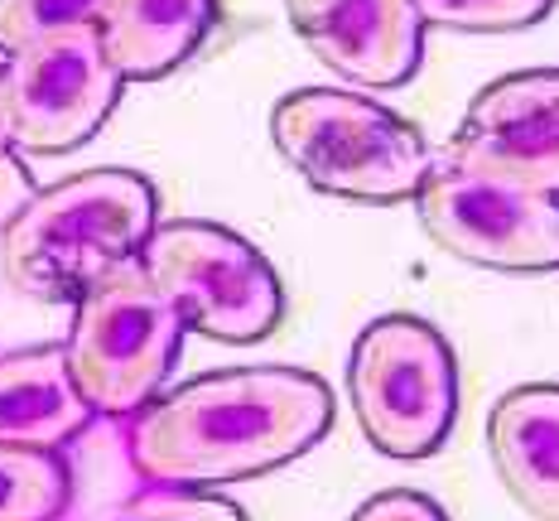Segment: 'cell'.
Here are the masks:
<instances>
[{
    "mask_svg": "<svg viewBox=\"0 0 559 521\" xmlns=\"http://www.w3.org/2000/svg\"><path fill=\"white\" fill-rule=\"evenodd\" d=\"M333 391L305 367H227L126 415V459L145 488H227L305 459L333 430Z\"/></svg>",
    "mask_w": 559,
    "mask_h": 521,
    "instance_id": "cell-1",
    "label": "cell"
},
{
    "mask_svg": "<svg viewBox=\"0 0 559 521\" xmlns=\"http://www.w3.org/2000/svg\"><path fill=\"white\" fill-rule=\"evenodd\" d=\"M159 223V189L135 169L97 165L34 189L0 227V271L20 295L78 299L135 261Z\"/></svg>",
    "mask_w": 559,
    "mask_h": 521,
    "instance_id": "cell-2",
    "label": "cell"
},
{
    "mask_svg": "<svg viewBox=\"0 0 559 521\" xmlns=\"http://www.w3.org/2000/svg\"><path fill=\"white\" fill-rule=\"evenodd\" d=\"M271 141L305 183L353 203H411L435 165L415 121L343 87L285 92L271 107Z\"/></svg>",
    "mask_w": 559,
    "mask_h": 521,
    "instance_id": "cell-3",
    "label": "cell"
},
{
    "mask_svg": "<svg viewBox=\"0 0 559 521\" xmlns=\"http://www.w3.org/2000/svg\"><path fill=\"white\" fill-rule=\"evenodd\" d=\"M459 357L419 315H381L353 339L347 396L367 445L386 459L419 463L444 449L459 421Z\"/></svg>",
    "mask_w": 559,
    "mask_h": 521,
    "instance_id": "cell-4",
    "label": "cell"
},
{
    "mask_svg": "<svg viewBox=\"0 0 559 521\" xmlns=\"http://www.w3.org/2000/svg\"><path fill=\"white\" fill-rule=\"evenodd\" d=\"M73 305V329L63 343L73 387L83 391L92 415L126 421L165 391L189 329L174 299L140 271V261L107 271Z\"/></svg>",
    "mask_w": 559,
    "mask_h": 521,
    "instance_id": "cell-5",
    "label": "cell"
},
{
    "mask_svg": "<svg viewBox=\"0 0 559 521\" xmlns=\"http://www.w3.org/2000/svg\"><path fill=\"white\" fill-rule=\"evenodd\" d=\"M140 271L179 309L183 329L217 343H261L285 319V281L241 232L203 217L155 223L140 247Z\"/></svg>",
    "mask_w": 559,
    "mask_h": 521,
    "instance_id": "cell-6",
    "label": "cell"
},
{
    "mask_svg": "<svg viewBox=\"0 0 559 521\" xmlns=\"http://www.w3.org/2000/svg\"><path fill=\"white\" fill-rule=\"evenodd\" d=\"M411 203L429 241L449 257L511 275L559 271V193L435 159Z\"/></svg>",
    "mask_w": 559,
    "mask_h": 521,
    "instance_id": "cell-7",
    "label": "cell"
},
{
    "mask_svg": "<svg viewBox=\"0 0 559 521\" xmlns=\"http://www.w3.org/2000/svg\"><path fill=\"white\" fill-rule=\"evenodd\" d=\"M121 73L102 54L97 25L29 39L0 58V131L20 155H68L107 126Z\"/></svg>",
    "mask_w": 559,
    "mask_h": 521,
    "instance_id": "cell-8",
    "label": "cell"
},
{
    "mask_svg": "<svg viewBox=\"0 0 559 521\" xmlns=\"http://www.w3.org/2000/svg\"><path fill=\"white\" fill-rule=\"evenodd\" d=\"M444 159L559 193V68H521L487 83L449 135Z\"/></svg>",
    "mask_w": 559,
    "mask_h": 521,
    "instance_id": "cell-9",
    "label": "cell"
},
{
    "mask_svg": "<svg viewBox=\"0 0 559 521\" xmlns=\"http://www.w3.org/2000/svg\"><path fill=\"white\" fill-rule=\"evenodd\" d=\"M295 34L323 68L371 92L405 87L425 63L415 0H285Z\"/></svg>",
    "mask_w": 559,
    "mask_h": 521,
    "instance_id": "cell-10",
    "label": "cell"
},
{
    "mask_svg": "<svg viewBox=\"0 0 559 521\" xmlns=\"http://www.w3.org/2000/svg\"><path fill=\"white\" fill-rule=\"evenodd\" d=\"M487 454L521 512L559 521V381L511 387L492 405Z\"/></svg>",
    "mask_w": 559,
    "mask_h": 521,
    "instance_id": "cell-11",
    "label": "cell"
},
{
    "mask_svg": "<svg viewBox=\"0 0 559 521\" xmlns=\"http://www.w3.org/2000/svg\"><path fill=\"white\" fill-rule=\"evenodd\" d=\"M217 15L223 0H107L97 39L121 83H155L203 49Z\"/></svg>",
    "mask_w": 559,
    "mask_h": 521,
    "instance_id": "cell-12",
    "label": "cell"
},
{
    "mask_svg": "<svg viewBox=\"0 0 559 521\" xmlns=\"http://www.w3.org/2000/svg\"><path fill=\"white\" fill-rule=\"evenodd\" d=\"M92 425V405L73 387L63 343L0 353V445L63 449Z\"/></svg>",
    "mask_w": 559,
    "mask_h": 521,
    "instance_id": "cell-13",
    "label": "cell"
},
{
    "mask_svg": "<svg viewBox=\"0 0 559 521\" xmlns=\"http://www.w3.org/2000/svg\"><path fill=\"white\" fill-rule=\"evenodd\" d=\"M73 502V469L58 449L0 445V521H58Z\"/></svg>",
    "mask_w": 559,
    "mask_h": 521,
    "instance_id": "cell-14",
    "label": "cell"
},
{
    "mask_svg": "<svg viewBox=\"0 0 559 521\" xmlns=\"http://www.w3.org/2000/svg\"><path fill=\"white\" fill-rule=\"evenodd\" d=\"M419 20L463 34H507L550 20L555 0H415Z\"/></svg>",
    "mask_w": 559,
    "mask_h": 521,
    "instance_id": "cell-15",
    "label": "cell"
},
{
    "mask_svg": "<svg viewBox=\"0 0 559 521\" xmlns=\"http://www.w3.org/2000/svg\"><path fill=\"white\" fill-rule=\"evenodd\" d=\"M97 521H251L247 507L203 488H145L107 507Z\"/></svg>",
    "mask_w": 559,
    "mask_h": 521,
    "instance_id": "cell-16",
    "label": "cell"
},
{
    "mask_svg": "<svg viewBox=\"0 0 559 521\" xmlns=\"http://www.w3.org/2000/svg\"><path fill=\"white\" fill-rule=\"evenodd\" d=\"M107 0H0V54L20 49L44 34L97 25Z\"/></svg>",
    "mask_w": 559,
    "mask_h": 521,
    "instance_id": "cell-17",
    "label": "cell"
},
{
    "mask_svg": "<svg viewBox=\"0 0 559 521\" xmlns=\"http://www.w3.org/2000/svg\"><path fill=\"white\" fill-rule=\"evenodd\" d=\"M347 521H449V517H444V507H439L429 493L386 488V493H371Z\"/></svg>",
    "mask_w": 559,
    "mask_h": 521,
    "instance_id": "cell-18",
    "label": "cell"
},
{
    "mask_svg": "<svg viewBox=\"0 0 559 521\" xmlns=\"http://www.w3.org/2000/svg\"><path fill=\"white\" fill-rule=\"evenodd\" d=\"M34 189H39V183H34V174L25 169V159H20L15 150H0V227L15 217V208L25 203Z\"/></svg>",
    "mask_w": 559,
    "mask_h": 521,
    "instance_id": "cell-19",
    "label": "cell"
},
{
    "mask_svg": "<svg viewBox=\"0 0 559 521\" xmlns=\"http://www.w3.org/2000/svg\"><path fill=\"white\" fill-rule=\"evenodd\" d=\"M0 150H10V145H5V131H0Z\"/></svg>",
    "mask_w": 559,
    "mask_h": 521,
    "instance_id": "cell-20",
    "label": "cell"
}]
</instances>
